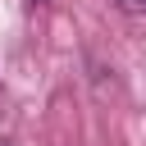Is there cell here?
Returning a JSON list of instances; mask_svg holds the SVG:
<instances>
[{
    "label": "cell",
    "instance_id": "cell-1",
    "mask_svg": "<svg viewBox=\"0 0 146 146\" xmlns=\"http://www.w3.org/2000/svg\"><path fill=\"white\" fill-rule=\"evenodd\" d=\"M123 14H146V0H119Z\"/></svg>",
    "mask_w": 146,
    "mask_h": 146
},
{
    "label": "cell",
    "instance_id": "cell-2",
    "mask_svg": "<svg viewBox=\"0 0 146 146\" xmlns=\"http://www.w3.org/2000/svg\"><path fill=\"white\" fill-rule=\"evenodd\" d=\"M0 146H14V141H9V137H0Z\"/></svg>",
    "mask_w": 146,
    "mask_h": 146
}]
</instances>
